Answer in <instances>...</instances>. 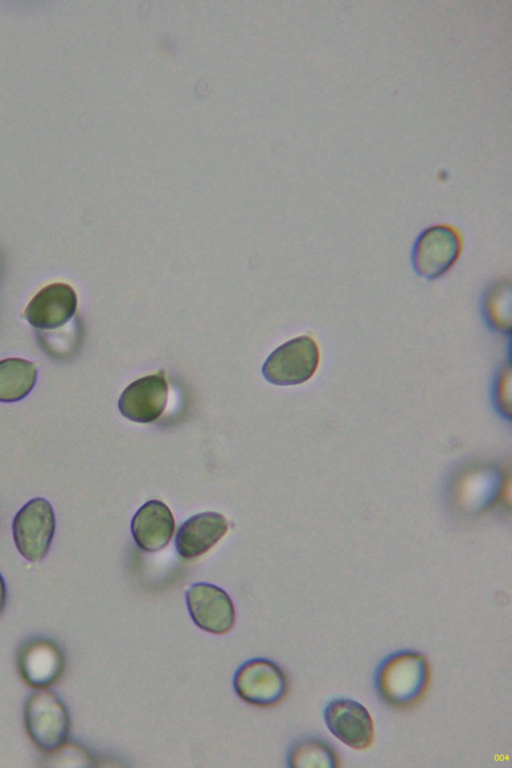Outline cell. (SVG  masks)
I'll list each match as a JSON object with an SVG mask.
<instances>
[{
	"instance_id": "cell-1",
	"label": "cell",
	"mask_w": 512,
	"mask_h": 768,
	"mask_svg": "<svg viewBox=\"0 0 512 768\" xmlns=\"http://www.w3.org/2000/svg\"><path fill=\"white\" fill-rule=\"evenodd\" d=\"M426 657L413 650L396 651L384 658L375 672V689L383 702L398 709L417 704L430 683Z\"/></svg>"
},
{
	"instance_id": "cell-2",
	"label": "cell",
	"mask_w": 512,
	"mask_h": 768,
	"mask_svg": "<svg viewBox=\"0 0 512 768\" xmlns=\"http://www.w3.org/2000/svg\"><path fill=\"white\" fill-rule=\"evenodd\" d=\"M24 723L33 744L45 753L59 748L67 739L70 717L57 694L38 689L24 704Z\"/></svg>"
},
{
	"instance_id": "cell-3",
	"label": "cell",
	"mask_w": 512,
	"mask_h": 768,
	"mask_svg": "<svg viewBox=\"0 0 512 768\" xmlns=\"http://www.w3.org/2000/svg\"><path fill=\"white\" fill-rule=\"evenodd\" d=\"M320 360L315 340L302 335L276 348L262 366L264 378L278 386L298 385L316 372Z\"/></svg>"
},
{
	"instance_id": "cell-4",
	"label": "cell",
	"mask_w": 512,
	"mask_h": 768,
	"mask_svg": "<svg viewBox=\"0 0 512 768\" xmlns=\"http://www.w3.org/2000/svg\"><path fill=\"white\" fill-rule=\"evenodd\" d=\"M55 514L44 498L28 501L15 515L12 532L19 553L30 562H40L49 552L55 533Z\"/></svg>"
},
{
	"instance_id": "cell-5",
	"label": "cell",
	"mask_w": 512,
	"mask_h": 768,
	"mask_svg": "<svg viewBox=\"0 0 512 768\" xmlns=\"http://www.w3.org/2000/svg\"><path fill=\"white\" fill-rule=\"evenodd\" d=\"M462 249L459 230L449 224L426 228L417 237L412 251L415 272L426 279L446 273L457 261Z\"/></svg>"
},
{
	"instance_id": "cell-6",
	"label": "cell",
	"mask_w": 512,
	"mask_h": 768,
	"mask_svg": "<svg viewBox=\"0 0 512 768\" xmlns=\"http://www.w3.org/2000/svg\"><path fill=\"white\" fill-rule=\"evenodd\" d=\"M234 688L246 703L270 707L286 696L288 682L282 669L274 662L256 658L243 663L236 671Z\"/></svg>"
},
{
	"instance_id": "cell-7",
	"label": "cell",
	"mask_w": 512,
	"mask_h": 768,
	"mask_svg": "<svg viewBox=\"0 0 512 768\" xmlns=\"http://www.w3.org/2000/svg\"><path fill=\"white\" fill-rule=\"evenodd\" d=\"M328 730L345 745L363 750L374 740V723L369 711L351 698H334L323 711Z\"/></svg>"
},
{
	"instance_id": "cell-8",
	"label": "cell",
	"mask_w": 512,
	"mask_h": 768,
	"mask_svg": "<svg viewBox=\"0 0 512 768\" xmlns=\"http://www.w3.org/2000/svg\"><path fill=\"white\" fill-rule=\"evenodd\" d=\"M186 603L193 622L206 632L225 634L235 624L234 604L230 596L216 585L194 583L186 592Z\"/></svg>"
},
{
	"instance_id": "cell-9",
	"label": "cell",
	"mask_w": 512,
	"mask_h": 768,
	"mask_svg": "<svg viewBox=\"0 0 512 768\" xmlns=\"http://www.w3.org/2000/svg\"><path fill=\"white\" fill-rule=\"evenodd\" d=\"M17 666L24 682L32 688L45 689L63 674L65 657L59 645L45 637H33L20 647Z\"/></svg>"
},
{
	"instance_id": "cell-10",
	"label": "cell",
	"mask_w": 512,
	"mask_h": 768,
	"mask_svg": "<svg viewBox=\"0 0 512 768\" xmlns=\"http://www.w3.org/2000/svg\"><path fill=\"white\" fill-rule=\"evenodd\" d=\"M168 384L163 371L139 378L129 384L118 400L120 413L130 421L151 423L164 412Z\"/></svg>"
},
{
	"instance_id": "cell-11",
	"label": "cell",
	"mask_w": 512,
	"mask_h": 768,
	"mask_svg": "<svg viewBox=\"0 0 512 768\" xmlns=\"http://www.w3.org/2000/svg\"><path fill=\"white\" fill-rule=\"evenodd\" d=\"M77 295L62 282L43 287L28 303L24 315L37 330H55L67 324L76 313Z\"/></svg>"
},
{
	"instance_id": "cell-12",
	"label": "cell",
	"mask_w": 512,
	"mask_h": 768,
	"mask_svg": "<svg viewBox=\"0 0 512 768\" xmlns=\"http://www.w3.org/2000/svg\"><path fill=\"white\" fill-rule=\"evenodd\" d=\"M225 517L217 512H202L187 519L178 529L175 548L186 560L195 559L209 551L227 532Z\"/></svg>"
},
{
	"instance_id": "cell-13",
	"label": "cell",
	"mask_w": 512,
	"mask_h": 768,
	"mask_svg": "<svg viewBox=\"0 0 512 768\" xmlns=\"http://www.w3.org/2000/svg\"><path fill=\"white\" fill-rule=\"evenodd\" d=\"M175 528L173 514L160 500H149L134 514L131 532L137 546L146 552H156L171 540Z\"/></svg>"
},
{
	"instance_id": "cell-14",
	"label": "cell",
	"mask_w": 512,
	"mask_h": 768,
	"mask_svg": "<svg viewBox=\"0 0 512 768\" xmlns=\"http://www.w3.org/2000/svg\"><path fill=\"white\" fill-rule=\"evenodd\" d=\"M38 370L34 363L22 358L0 360V402H17L34 388Z\"/></svg>"
},
{
	"instance_id": "cell-15",
	"label": "cell",
	"mask_w": 512,
	"mask_h": 768,
	"mask_svg": "<svg viewBox=\"0 0 512 768\" xmlns=\"http://www.w3.org/2000/svg\"><path fill=\"white\" fill-rule=\"evenodd\" d=\"M293 768H335L339 760L333 747L317 737H305L296 741L287 756Z\"/></svg>"
},
{
	"instance_id": "cell-16",
	"label": "cell",
	"mask_w": 512,
	"mask_h": 768,
	"mask_svg": "<svg viewBox=\"0 0 512 768\" xmlns=\"http://www.w3.org/2000/svg\"><path fill=\"white\" fill-rule=\"evenodd\" d=\"M511 285L509 281L493 283L485 292L482 311L489 327L505 333L511 329Z\"/></svg>"
},
{
	"instance_id": "cell-17",
	"label": "cell",
	"mask_w": 512,
	"mask_h": 768,
	"mask_svg": "<svg viewBox=\"0 0 512 768\" xmlns=\"http://www.w3.org/2000/svg\"><path fill=\"white\" fill-rule=\"evenodd\" d=\"M55 330V332L40 331L38 333L39 341L47 354L54 358H67L73 349V346L68 344L71 332L64 328Z\"/></svg>"
},
{
	"instance_id": "cell-18",
	"label": "cell",
	"mask_w": 512,
	"mask_h": 768,
	"mask_svg": "<svg viewBox=\"0 0 512 768\" xmlns=\"http://www.w3.org/2000/svg\"><path fill=\"white\" fill-rule=\"evenodd\" d=\"M49 760H57L61 766H65L66 762L68 766H91V755L80 745L75 743H63L59 748L49 753ZM59 764V765H60Z\"/></svg>"
},
{
	"instance_id": "cell-19",
	"label": "cell",
	"mask_w": 512,
	"mask_h": 768,
	"mask_svg": "<svg viewBox=\"0 0 512 768\" xmlns=\"http://www.w3.org/2000/svg\"><path fill=\"white\" fill-rule=\"evenodd\" d=\"M499 376L500 377L497 380L496 389H495V399L497 404L503 409V408H508L505 402H507V404L509 405V388H510L509 366L502 369Z\"/></svg>"
},
{
	"instance_id": "cell-20",
	"label": "cell",
	"mask_w": 512,
	"mask_h": 768,
	"mask_svg": "<svg viewBox=\"0 0 512 768\" xmlns=\"http://www.w3.org/2000/svg\"><path fill=\"white\" fill-rule=\"evenodd\" d=\"M6 597H7V592H6L5 581L2 575L0 574V615L2 614L5 608Z\"/></svg>"
}]
</instances>
